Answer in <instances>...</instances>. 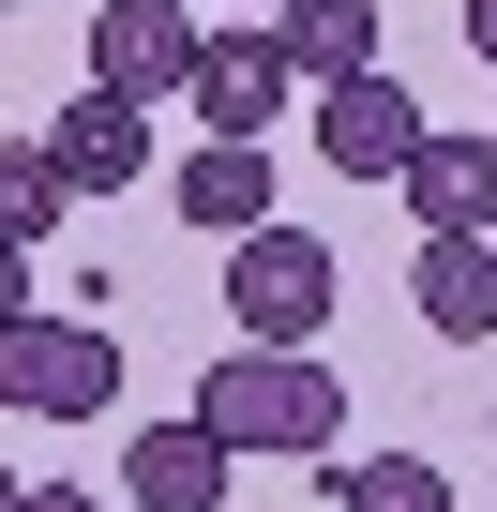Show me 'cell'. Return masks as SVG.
Wrapping results in <instances>:
<instances>
[{
    "instance_id": "6da1fadb",
    "label": "cell",
    "mask_w": 497,
    "mask_h": 512,
    "mask_svg": "<svg viewBox=\"0 0 497 512\" xmlns=\"http://www.w3.org/2000/svg\"><path fill=\"white\" fill-rule=\"evenodd\" d=\"M196 422H211L226 452H332V437H347V377H332L317 347H257V332H241V347L196 377Z\"/></svg>"
},
{
    "instance_id": "7a4b0ae2",
    "label": "cell",
    "mask_w": 497,
    "mask_h": 512,
    "mask_svg": "<svg viewBox=\"0 0 497 512\" xmlns=\"http://www.w3.org/2000/svg\"><path fill=\"white\" fill-rule=\"evenodd\" d=\"M332 302H347V272H332L317 226H272V211H257V226L226 241V332H257V347H317Z\"/></svg>"
},
{
    "instance_id": "3957f363",
    "label": "cell",
    "mask_w": 497,
    "mask_h": 512,
    "mask_svg": "<svg viewBox=\"0 0 497 512\" xmlns=\"http://www.w3.org/2000/svg\"><path fill=\"white\" fill-rule=\"evenodd\" d=\"M0 407L16 422H106L121 407V347L91 332V317H0Z\"/></svg>"
},
{
    "instance_id": "277c9868",
    "label": "cell",
    "mask_w": 497,
    "mask_h": 512,
    "mask_svg": "<svg viewBox=\"0 0 497 512\" xmlns=\"http://www.w3.org/2000/svg\"><path fill=\"white\" fill-rule=\"evenodd\" d=\"M196 16L181 0H106L91 16V91H121V106H181V76H196Z\"/></svg>"
},
{
    "instance_id": "5b68a950",
    "label": "cell",
    "mask_w": 497,
    "mask_h": 512,
    "mask_svg": "<svg viewBox=\"0 0 497 512\" xmlns=\"http://www.w3.org/2000/svg\"><path fill=\"white\" fill-rule=\"evenodd\" d=\"M407 317H422L437 347H497V226H422Z\"/></svg>"
},
{
    "instance_id": "8992f818",
    "label": "cell",
    "mask_w": 497,
    "mask_h": 512,
    "mask_svg": "<svg viewBox=\"0 0 497 512\" xmlns=\"http://www.w3.org/2000/svg\"><path fill=\"white\" fill-rule=\"evenodd\" d=\"M317 151H332L347 181H407V151H422V106H407V76H392V61L332 76V91H317Z\"/></svg>"
},
{
    "instance_id": "52a82bcc",
    "label": "cell",
    "mask_w": 497,
    "mask_h": 512,
    "mask_svg": "<svg viewBox=\"0 0 497 512\" xmlns=\"http://www.w3.org/2000/svg\"><path fill=\"white\" fill-rule=\"evenodd\" d=\"M287 91H302V76H287V31H257V16H241L226 46H196V76H181V106H196L211 136H272Z\"/></svg>"
},
{
    "instance_id": "ba28073f",
    "label": "cell",
    "mask_w": 497,
    "mask_h": 512,
    "mask_svg": "<svg viewBox=\"0 0 497 512\" xmlns=\"http://www.w3.org/2000/svg\"><path fill=\"white\" fill-rule=\"evenodd\" d=\"M46 166H61L76 196H136V181H151V106H121V91H76V106L46 121Z\"/></svg>"
},
{
    "instance_id": "9c48e42d",
    "label": "cell",
    "mask_w": 497,
    "mask_h": 512,
    "mask_svg": "<svg viewBox=\"0 0 497 512\" xmlns=\"http://www.w3.org/2000/svg\"><path fill=\"white\" fill-rule=\"evenodd\" d=\"M226 467H241V452L181 407V422H151V437L121 452V497H136V512H226Z\"/></svg>"
},
{
    "instance_id": "30bf717a",
    "label": "cell",
    "mask_w": 497,
    "mask_h": 512,
    "mask_svg": "<svg viewBox=\"0 0 497 512\" xmlns=\"http://www.w3.org/2000/svg\"><path fill=\"white\" fill-rule=\"evenodd\" d=\"M407 211H422V226H497V136H437V121H422Z\"/></svg>"
},
{
    "instance_id": "8fae6325",
    "label": "cell",
    "mask_w": 497,
    "mask_h": 512,
    "mask_svg": "<svg viewBox=\"0 0 497 512\" xmlns=\"http://www.w3.org/2000/svg\"><path fill=\"white\" fill-rule=\"evenodd\" d=\"M257 211H272V151H257V136H211V151L181 166V226H211V241H241Z\"/></svg>"
},
{
    "instance_id": "7c38bea8",
    "label": "cell",
    "mask_w": 497,
    "mask_h": 512,
    "mask_svg": "<svg viewBox=\"0 0 497 512\" xmlns=\"http://www.w3.org/2000/svg\"><path fill=\"white\" fill-rule=\"evenodd\" d=\"M272 31H287V76H302V91H332V76H362V61H377V0H287Z\"/></svg>"
},
{
    "instance_id": "4fadbf2b",
    "label": "cell",
    "mask_w": 497,
    "mask_h": 512,
    "mask_svg": "<svg viewBox=\"0 0 497 512\" xmlns=\"http://www.w3.org/2000/svg\"><path fill=\"white\" fill-rule=\"evenodd\" d=\"M332 512H452V467H422V452H362V467H332Z\"/></svg>"
},
{
    "instance_id": "5bb4252c",
    "label": "cell",
    "mask_w": 497,
    "mask_h": 512,
    "mask_svg": "<svg viewBox=\"0 0 497 512\" xmlns=\"http://www.w3.org/2000/svg\"><path fill=\"white\" fill-rule=\"evenodd\" d=\"M76 211V181L46 166V136H0V241H46Z\"/></svg>"
},
{
    "instance_id": "9a60e30c",
    "label": "cell",
    "mask_w": 497,
    "mask_h": 512,
    "mask_svg": "<svg viewBox=\"0 0 497 512\" xmlns=\"http://www.w3.org/2000/svg\"><path fill=\"white\" fill-rule=\"evenodd\" d=\"M0 317H31V241H0Z\"/></svg>"
},
{
    "instance_id": "2e32d148",
    "label": "cell",
    "mask_w": 497,
    "mask_h": 512,
    "mask_svg": "<svg viewBox=\"0 0 497 512\" xmlns=\"http://www.w3.org/2000/svg\"><path fill=\"white\" fill-rule=\"evenodd\" d=\"M16 512H106V497H76V482H31V497H16Z\"/></svg>"
},
{
    "instance_id": "e0dca14e",
    "label": "cell",
    "mask_w": 497,
    "mask_h": 512,
    "mask_svg": "<svg viewBox=\"0 0 497 512\" xmlns=\"http://www.w3.org/2000/svg\"><path fill=\"white\" fill-rule=\"evenodd\" d=\"M467 61H497V0H467Z\"/></svg>"
},
{
    "instance_id": "ac0fdd59",
    "label": "cell",
    "mask_w": 497,
    "mask_h": 512,
    "mask_svg": "<svg viewBox=\"0 0 497 512\" xmlns=\"http://www.w3.org/2000/svg\"><path fill=\"white\" fill-rule=\"evenodd\" d=\"M16 497H31V482H16V467H0V512H16Z\"/></svg>"
},
{
    "instance_id": "d6986e66",
    "label": "cell",
    "mask_w": 497,
    "mask_h": 512,
    "mask_svg": "<svg viewBox=\"0 0 497 512\" xmlns=\"http://www.w3.org/2000/svg\"><path fill=\"white\" fill-rule=\"evenodd\" d=\"M241 16H287V0H241Z\"/></svg>"
},
{
    "instance_id": "ffe728a7",
    "label": "cell",
    "mask_w": 497,
    "mask_h": 512,
    "mask_svg": "<svg viewBox=\"0 0 497 512\" xmlns=\"http://www.w3.org/2000/svg\"><path fill=\"white\" fill-rule=\"evenodd\" d=\"M482 136H497V121H482Z\"/></svg>"
}]
</instances>
